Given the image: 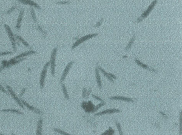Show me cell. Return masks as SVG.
Listing matches in <instances>:
<instances>
[{
	"instance_id": "14",
	"label": "cell",
	"mask_w": 182,
	"mask_h": 135,
	"mask_svg": "<svg viewBox=\"0 0 182 135\" xmlns=\"http://www.w3.org/2000/svg\"><path fill=\"white\" fill-rule=\"evenodd\" d=\"M25 58H20L18 59H15L14 58H12V59H10V61H8V63H7V66H6V68H9L11 67L12 66H14V65L16 64L19 63L20 62L23 61V60H24Z\"/></svg>"
},
{
	"instance_id": "27",
	"label": "cell",
	"mask_w": 182,
	"mask_h": 135,
	"mask_svg": "<svg viewBox=\"0 0 182 135\" xmlns=\"http://www.w3.org/2000/svg\"><path fill=\"white\" fill-rule=\"evenodd\" d=\"M104 105H105V102H104V101L103 102H101L100 104H99L98 106H97L96 107H95V109H94V110H93V112H92V113H94V112H96L97 111V110H99V109H100V107H101L102 106H103Z\"/></svg>"
},
{
	"instance_id": "11",
	"label": "cell",
	"mask_w": 182,
	"mask_h": 135,
	"mask_svg": "<svg viewBox=\"0 0 182 135\" xmlns=\"http://www.w3.org/2000/svg\"><path fill=\"white\" fill-rule=\"evenodd\" d=\"M20 3H23L24 4H26V5H29L30 6H33L34 7H35L36 9H40L41 10V7H40V6L37 4L35 2L32 1H31V0H17Z\"/></svg>"
},
{
	"instance_id": "3",
	"label": "cell",
	"mask_w": 182,
	"mask_h": 135,
	"mask_svg": "<svg viewBox=\"0 0 182 135\" xmlns=\"http://www.w3.org/2000/svg\"><path fill=\"white\" fill-rule=\"evenodd\" d=\"M4 27L6 30V32L8 33V36H9V38H10V41L12 43V47H13V50L14 51H16V40L15 39V36L13 35L12 31L11 30V29L10 28V27L8 25V24H5Z\"/></svg>"
},
{
	"instance_id": "25",
	"label": "cell",
	"mask_w": 182,
	"mask_h": 135,
	"mask_svg": "<svg viewBox=\"0 0 182 135\" xmlns=\"http://www.w3.org/2000/svg\"><path fill=\"white\" fill-rule=\"evenodd\" d=\"M53 130H54L55 131H56V132H57V133H58L61 134V135H69V133H66L65 131H63V130H61L60 129V128H53Z\"/></svg>"
},
{
	"instance_id": "37",
	"label": "cell",
	"mask_w": 182,
	"mask_h": 135,
	"mask_svg": "<svg viewBox=\"0 0 182 135\" xmlns=\"http://www.w3.org/2000/svg\"><path fill=\"white\" fill-rule=\"evenodd\" d=\"M69 2L68 1H59L57 3V4H69Z\"/></svg>"
},
{
	"instance_id": "24",
	"label": "cell",
	"mask_w": 182,
	"mask_h": 135,
	"mask_svg": "<svg viewBox=\"0 0 182 135\" xmlns=\"http://www.w3.org/2000/svg\"><path fill=\"white\" fill-rule=\"evenodd\" d=\"M30 14L33 20L34 21V22H37V18H36V16H35V13L34 9L32 7H30Z\"/></svg>"
},
{
	"instance_id": "22",
	"label": "cell",
	"mask_w": 182,
	"mask_h": 135,
	"mask_svg": "<svg viewBox=\"0 0 182 135\" xmlns=\"http://www.w3.org/2000/svg\"><path fill=\"white\" fill-rule=\"evenodd\" d=\"M62 90H63V95L64 96V98L66 99H69V96L68 95V90H67V88H66V86L64 84L62 83Z\"/></svg>"
},
{
	"instance_id": "31",
	"label": "cell",
	"mask_w": 182,
	"mask_h": 135,
	"mask_svg": "<svg viewBox=\"0 0 182 135\" xmlns=\"http://www.w3.org/2000/svg\"><path fill=\"white\" fill-rule=\"evenodd\" d=\"M0 90L3 91V93H6V94H8V91H6V90H5V88H4V87H3V85H2L1 84H0Z\"/></svg>"
},
{
	"instance_id": "34",
	"label": "cell",
	"mask_w": 182,
	"mask_h": 135,
	"mask_svg": "<svg viewBox=\"0 0 182 135\" xmlns=\"http://www.w3.org/2000/svg\"><path fill=\"white\" fill-rule=\"evenodd\" d=\"M92 97H93V98H95V99H96L99 100V101H101V102L104 101H103V100L102 99L100 98V97L97 96L95 95H92Z\"/></svg>"
},
{
	"instance_id": "32",
	"label": "cell",
	"mask_w": 182,
	"mask_h": 135,
	"mask_svg": "<svg viewBox=\"0 0 182 135\" xmlns=\"http://www.w3.org/2000/svg\"><path fill=\"white\" fill-rule=\"evenodd\" d=\"M16 6H13V7H12L10 8V9H9V10H8V12H7V14H9V13H10L11 12H12L13 10H15V9H16Z\"/></svg>"
},
{
	"instance_id": "5",
	"label": "cell",
	"mask_w": 182,
	"mask_h": 135,
	"mask_svg": "<svg viewBox=\"0 0 182 135\" xmlns=\"http://www.w3.org/2000/svg\"><path fill=\"white\" fill-rule=\"evenodd\" d=\"M57 53V48H53V51L52 52L51 56H50V70H51V73L52 76L55 75V59Z\"/></svg>"
},
{
	"instance_id": "38",
	"label": "cell",
	"mask_w": 182,
	"mask_h": 135,
	"mask_svg": "<svg viewBox=\"0 0 182 135\" xmlns=\"http://www.w3.org/2000/svg\"><path fill=\"white\" fill-rule=\"evenodd\" d=\"M25 91H26V88H23L22 90H21V91L20 94H19V97H20V98H21V97L23 96V95H24V93Z\"/></svg>"
},
{
	"instance_id": "18",
	"label": "cell",
	"mask_w": 182,
	"mask_h": 135,
	"mask_svg": "<svg viewBox=\"0 0 182 135\" xmlns=\"http://www.w3.org/2000/svg\"><path fill=\"white\" fill-rule=\"evenodd\" d=\"M43 119L40 118L38 122V125H37V135H42V129H43Z\"/></svg>"
},
{
	"instance_id": "21",
	"label": "cell",
	"mask_w": 182,
	"mask_h": 135,
	"mask_svg": "<svg viewBox=\"0 0 182 135\" xmlns=\"http://www.w3.org/2000/svg\"><path fill=\"white\" fill-rule=\"evenodd\" d=\"M135 35H134L132 38H131V40H130V41H129V43H128V46H126V48H125V50H126V51H128V50H129V49L131 48L132 44H134V41H135Z\"/></svg>"
},
{
	"instance_id": "39",
	"label": "cell",
	"mask_w": 182,
	"mask_h": 135,
	"mask_svg": "<svg viewBox=\"0 0 182 135\" xmlns=\"http://www.w3.org/2000/svg\"><path fill=\"white\" fill-rule=\"evenodd\" d=\"M91 90H91V88H89V91H87V93H86V98H87V97L89 96V94H90V93L91 92Z\"/></svg>"
},
{
	"instance_id": "28",
	"label": "cell",
	"mask_w": 182,
	"mask_h": 135,
	"mask_svg": "<svg viewBox=\"0 0 182 135\" xmlns=\"http://www.w3.org/2000/svg\"><path fill=\"white\" fill-rule=\"evenodd\" d=\"M115 123H116V125H117V127L118 130V131H119V134L120 135H123V132H122V130H121V125H120V124L119 123L118 121H116L115 122Z\"/></svg>"
},
{
	"instance_id": "30",
	"label": "cell",
	"mask_w": 182,
	"mask_h": 135,
	"mask_svg": "<svg viewBox=\"0 0 182 135\" xmlns=\"http://www.w3.org/2000/svg\"><path fill=\"white\" fill-rule=\"evenodd\" d=\"M180 135H182V110L180 111Z\"/></svg>"
},
{
	"instance_id": "1",
	"label": "cell",
	"mask_w": 182,
	"mask_h": 135,
	"mask_svg": "<svg viewBox=\"0 0 182 135\" xmlns=\"http://www.w3.org/2000/svg\"><path fill=\"white\" fill-rule=\"evenodd\" d=\"M157 1H158V0H154V1L152 2V3L149 5V7H148V9H146V10H145V11L142 13V15H141V16L139 17V18L137 19V22H141V21H142L144 18H146L147 16L149 15L150 13L152 12V10L154 9V7L155 6V5L157 4Z\"/></svg>"
},
{
	"instance_id": "16",
	"label": "cell",
	"mask_w": 182,
	"mask_h": 135,
	"mask_svg": "<svg viewBox=\"0 0 182 135\" xmlns=\"http://www.w3.org/2000/svg\"><path fill=\"white\" fill-rule=\"evenodd\" d=\"M95 75H96V80H97L98 87H99L100 89H101V88H102V84H101V78H100V73H99V68H98V67H97V68L95 69Z\"/></svg>"
},
{
	"instance_id": "29",
	"label": "cell",
	"mask_w": 182,
	"mask_h": 135,
	"mask_svg": "<svg viewBox=\"0 0 182 135\" xmlns=\"http://www.w3.org/2000/svg\"><path fill=\"white\" fill-rule=\"evenodd\" d=\"M12 51H4V52H1L0 53V56H4V55H12L13 54Z\"/></svg>"
},
{
	"instance_id": "7",
	"label": "cell",
	"mask_w": 182,
	"mask_h": 135,
	"mask_svg": "<svg viewBox=\"0 0 182 135\" xmlns=\"http://www.w3.org/2000/svg\"><path fill=\"white\" fill-rule=\"evenodd\" d=\"M6 87H7V89H8V92L10 93V95L12 96V98H13L14 99H15V101L16 102L18 103V104L19 105V106H20V107H21L22 109H23L24 106H23V104H22V102H21V99H19V98H18V97L16 96V95L15 94V92L13 91V90H12V88H11L10 86H9V85H7V86H6Z\"/></svg>"
},
{
	"instance_id": "20",
	"label": "cell",
	"mask_w": 182,
	"mask_h": 135,
	"mask_svg": "<svg viewBox=\"0 0 182 135\" xmlns=\"http://www.w3.org/2000/svg\"><path fill=\"white\" fill-rule=\"evenodd\" d=\"M1 112H12V113H18L19 115H23V113L19 110H16V109H3L1 110Z\"/></svg>"
},
{
	"instance_id": "9",
	"label": "cell",
	"mask_w": 182,
	"mask_h": 135,
	"mask_svg": "<svg viewBox=\"0 0 182 135\" xmlns=\"http://www.w3.org/2000/svg\"><path fill=\"white\" fill-rule=\"evenodd\" d=\"M120 112H121V111L120 110H119V109H107V110H104V111H103V112L96 113V114H95V116L106 115V114H112V113H120Z\"/></svg>"
},
{
	"instance_id": "8",
	"label": "cell",
	"mask_w": 182,
	"mask_h": 135,
	"mask_svg": "<svg viewBox=\"0 0 182 135\" xmlns=\"http://www.w3.org/2000/svg\"><path fill=\"white\" fill-rule=\"evenodd\" d=\"M73 63H74V61H71V62H69V63L68 64V65L66 66V68H65L63 72L61 77V79H60L61 84H62V83L63 82V81H64L65 78H66V77H67V75H68V73H69V71H70V69H71V67H72V65H73Z\"/></svg>"
},
{
	"instance_id": "17",
	"label": "cell",
	"mask_w": 182,
	"mask_h": 135,
	"mask_svg": "<svg viewBox=\"0 0 182 135\" xmlns=\"http://www.w3.org/2000/svg\"><path fill=\"white\" fill-rule=\"evenodd\" d=\"M135 62H136V64H137L138 65V66H141V67H143V69H146V70H148L149 71H152V72H155V70L154 69H151V68H150L147 65H146L145 64H143L140 61H139L138 59H135Z\"/></svg>"
},
{
	"instance_id": "26",
	"label": "cell",
	"mask_w": 182,
	"mask_h": 135,
	"mask_svg": "<svg viewBox=\"0 0 182 135\" xmlns=\"http://www.w3.org/2000/svg\"><path fill=\"white\" fill-rule=\"evenodd\" d=\"M7 63H8V61L3 60L1 62V66L0 67V73L1 72L3 69H4L6 68V66H7Z\"/></svg>"
},
{
	"instance_id": "33",
	"label": "cell",
	"mask_w": 182,
	"mask_h": 135,
	"mask_svg": "<svg viewBox=\"0 0 182 135\" xmlns=\"http://www.w3.org/2000/svg\"><path fill=\"white\" fill-rule=\"evenodd\" d=\"M103 18H102V19H100V20L99 21V22H98L97 24H96L95 26H94V27H100V26H101V23H102V22H103Z\"/></svg>"
},
{
	"instance_id": "36",
	"label": "cell",
	"mask_w": 182,
	"mask_h": 135,
	"mask_svg": "<svg viewBox=\"0 0 182 135\" xmlns=\"http://www.w3.org/2000/svg\"><path fill=\"white\" fill-rule=\"evenodd\" d=\"M37 28H38V29L39 30H40V32H41L43 34V35H45L46 33L44 32V31L43 30V29H42V28H41V27L40 26H38V25L37 26Z\"/></svg>"
},
{
	"instance_id": "23",
	"label": "cell",
	"mask_w": 182,
	"mask_h": 135,
	"mask_svg": "<svg viewBox=\"0 0 182 135\" xmlns=\"http://www.w3.org/2000/svg\"><path fill=\"white\" fill-rule=\"evenodd\" d=\"M15 38H16V40H18V41H21V43H22L24 45V46H26V47H28V48H30V46H29V45L28 44V43H27L26 41H24V40H23V39L22 38H21V37L20 36L16 35V36H15Z\"/></svg>"
},
{
	"instance_id": "40",
	"label": "cell",
	"mask_w": 182,
	"mask_h": 135,
	"mask_svg": "<svg viewBox=\"0 0 182 135\" xmlns=\"http://www.w3.org/2000/svg\"><path fill=\"white\" fill-rule=\"evenodd\" d=\"M127 57H128V56H123V58H127Z\"/></svg>"
},
{
	"instance_id": "35",
	"label": "cell",
	"mask_w": 182,
	"mask_h": 135,
	"mask_svg": "<svg viewBox=\"0 0 182 135\" xmlns=\"http://www.w3.org/2000/svg\"><path fill=\"white\" fill-rule=\"evenodd\" d=\"M86 93L87 89L86 88H84L83 90V98H86Z\"/></svg>"
},
{
	"instance_id": "13",
	"label": "cell",
	"mask_w": 182,
	"mask_h": 135,
	"mask_svg": "<svg viewBox=\"0 0 182 135\" xmlns=\"http://www.w3.org/2000/svg\"><path fill=\"white\" fill-rule=\"evenodd\" d=\"M98 68H99V70H100L101 71V72H102V73H103V75H104V76H105V77H107V79H109V80L110 81V82H113V83H114L113 79H117V77H116V76H115V75H113V74H112V73H106V72H105V70H104V69H102V68H101V67L99 66V67H98Z\"/></svg>"
},
{
	"instance_id": "15",
	"label": "cell",
	"mask_w": 182,
	"mask_h": 135,
	"mask_svg": "<svg viewBox=\"0 0 182 135\" xmlns=\"http://www.w3.org/2000/svg\"><path fill=\"white\" fill-rule=\"evenodd\" d=\"M35 53H36L35 51H34V50H29V51H25V52H24V53H21V54H19V55L15 56V57L13 58L15 59H18L24 58L25 56H28V55H32V54H35Z\"/></svg>"
},
{
	"instance_id": "12",
	"label": "cell",
	"mask_w": 182,
	"mask_h": 135,
	"mask_svg": "<svg viewBox=\"0 0 182 135\" xmlns=\"http://www.w3.org/2000/svg\"><path fill=\"white\" fill-rule=\"evenodd\" d=\"M110 99L112 100H119V101H123L125 102H134V100L130 98H126L125 96H112L109 98Z\"/></svg>"
},
{
	"instance_id": "2",
	"label": "cell",
	"mask_w": 182,
	"mask_h": 135,
	"mask_svg": "<svg viewBox=\"0 0 182 135\" xmlns=\"http://www.w3.org/2000/svg\"><path fill=\"white\" fill-rule=\"evenodd\" d=\"M50 66V61L46 62L45 65L44 66L43 70L41 72V76H40V88L41 89H43L44 87V81H45V78L47 75V68Z\"/></svg>"
},
{
	"instance_id": "6",
	"label": "cell",
	"mask_w": 182,
	"mask_h": 135,
	"mask_svg": "<svg viewBox=\"0 0 182 135\" xmlns=\"http://www.w3.org/2000/svg\"><path fill=\"white\" fill-rule=\"evenodd\" d=\"M81 107L87 113L92 112L93 110L95 109V106L91 101H89L87 102H83V103L81 104Z\"/></svg>"
},
{
	"instance_id": "10",
	"label": "cell",
	"mask_w": 182,
	"mask_h": 135,
	"mask_svg": "<svg viewBox=\"0 0 182 135\" xmlns=\"http://www.w3.org/2000/svg\"><path fill=\"white\" fill-rule=\"evenodd\" d=\"M21 101L22 104H23V106H26L28 109H29V110H31V111H32V112H35V113H37V114H42V112H41L39 109H37V108H35V107H33V106L29 105L27 102H26L24 100L21 99Z\"/></svg>"
},
{
	"instance_id": "4",
	"label": "cell",
	"mask_w": 182,
	"mask_h": 135,
	"mask_svg": "<svg viewBox=\"0 0 182 135\" xmlns=\"http://www.w3.org/2000/svg\"><path fill=\"white\" fill-rule=\"evenodd\" d=\"M97 35H98V33L89 34V35H87L86 36H84L83 37H82V38H81L78 39V40H76V42L73 44V46H72V49L73 50V49H74L75 48H76L77 46H79L80 44H81V43L84 42V41H86V40H89V39L91 38H94V37L97 36Z\"/></svg>"
},
{
	"instance_id": "19",
	"label": "cell",
	"mask_w": 182,
	"mask_h": 135,
	"mask_svg": "<svg viewBox=\"0 0 182 135\" xmlns=\"http://www.w3.org/2000/svg\"><path fill=\"white\" fill-rule=\"evenodd\" d=\"M23 14H24V10H21L20 12H19V16H18V21H17V24H16V29L17 30H19L21 27V21H22V19H23Z\"/></svg>"
}]
</instances>
